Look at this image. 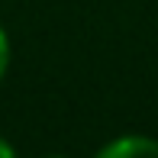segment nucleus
Wrapping results in <instances>:
<instances>
[{"label":"nucleus","instance_id":"f257e3e1","mask_svg":"<svg viewBox=\"0 0 158 158\" xmlns=\"http://www.w3.org/2000/svg\"><path fill=\"white\" fill-rule=\"evenodd\" d=\"M94 158H158V139L126 132V135L110 139L106 145H100Z\"/></svg>","mask_w":158,"mask_h":158},{"label":"nucleus","instance_id":"f03ea898","mask_svg":"<svg viewBox=\"0 0 158 158\" xmlns=\"http://www.w3.org/2000/svg\"><path fill=\"white\" fill-rule=\"evenodd\" d=\"M10 58H13V45H10V35H6L3 23H0V81H3L6 71H10Z\"/></svg>","mask_w":158,"mask_h":158},{"label":"nucleus","instance_id":"7ed1b4c3","mask_svg":"<svg viewBox=\"0 0 158 158\" xmlns=\"http://www.w3.org/2000/svg\"><path fill=\"white\" fill-rule=\"evenodd\" d=\"M0 158H19L16 148H13V142L6 139V135H0Z\"/></svg>","mask_w":158,"mask_h":158},{"label":"nucleus","instance_id":"20e7f679","mask_svg":"<svg viewBox=\"0 0 158 158\" xmlns=\"http://www.w3.org/2000/svg\"><path fill=\"white\" fill-rule=\"evenodd\" d=\"M42 158H68V155H42Z\"/></svg>","mask_w":158,"mask_h":158}]
</instances>
